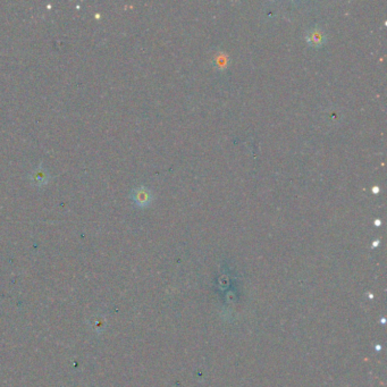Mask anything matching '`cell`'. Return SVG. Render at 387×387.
I'll return each mask as SVG.
<instances>
[{
  "mask_svg": "<svg viewBox=\"0 0 387 387\" xmlns=\"http://www.w3.org/2000/svg\"><path fill=\"white\" fill-rule=\"evenodd\" d=\"M305 40H307L310 47L319 48L326 43V35L322 29L312 28L308 30L307 33H305Z\"/></svg>",
  "mask_w": 387,
  "mask_h": 387,
  "instance_id": "obj_1",
  "label": "cell"
},
{
  "mask_svg": "<svg viewBox=\"0 0 387 387\" xmlns=\"http://www.w3.org/2000/svg\"><path fill=\"white\" fill-rule=\"evenodd\" d=\"M132 198H133V201L136 203L139 207H148L152 201V193L150 190H148L147 187L141 186L137 187L132 193Z\"/></svg>",
  "mask_w": 387,
  "mask_h": 387,
  "instance_id": "obj_2",
  "label": "cell"
},
{
  "mask_svg": "<svg viewBox=\"0 0 387 387\" xmlns=\"http://www.w3.org/2000/svg\"><path fill=\"white\" fill-rule=\"evenodd\" d=\"M216 65H217V66H221V67H224V66H226V65H227L226 56H225V55H224V56H221V57L216 60Z\"/></svg>",
  "mask_w": 387,
  "mask_h": 387,
  "instance_id": "obj_4",
  "label": "cell"
},
{
  "mask_svg": "<svg viewBox=\"0 0 387 387\" xmlns=\"http://www.w3.org/2000/svg\"><path fill=\"white\" fill-rule=\"evenodd\" d=\"M32 181L38 185L45 184V183H47V181H48L47 173H45L44 171H41V170L35 171L32 174Z\"/></svg>",
  "mask_w": 387,
  "mask_h": 387,
  "instance_id": "obj_3",
  "label": "cell"
},
{
  "mask_svg": "<svg viewBox=\"0 0 387 387\" xmlns=\"http://www.w3.org/2000/svg\"><path fill=\"white\" fill-rule=\"evenodd\" d=\"M377 244H379V241H378V242H377V241H376V242H374V244H373V247H374V248H375V247H377Z\"/></svg>",
  "mask_w": 387,
  "mask_h": 387,
  "instance_id": "obj_5",
  "label": "cell"
}]
</instances>
